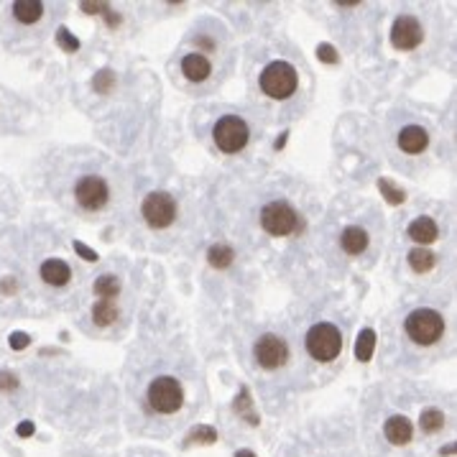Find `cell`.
<instances>
[{
    "label": "cell",
    "instance_id": "35",
    "mask_svg": "<svg viewBox=\"0 0 457 457\" xmlns=\"http://www.w3.org/2000/svg\"><path fill=\"white\" fill-rule=\"evenodd\" d=\"M236 457H256L253 452H248V450H240V452H236Z\"/></svg>",
    "mask_w": 457,
    "mask_h": 457
},
{
    "label": "cell",
    "instance_id": "31",
    "mask_svg": "<svg viewBox=\"0 0 457 457\" xmlns=\"http://www.w3.org/2000/svg\"><path fill=\"white\" fill-rule=\"evenodd\" d=\"M28 345V335H23V332H13L11 335V348L13 350H23Z\"/></svg>",
    "mask_w": 457,
    "mask_h": 457
},
{
    "label": "cell",
    "instance_id": "21",
    "mask_svg": "<svg viewBox=\"0 0 457 457\" xmlns=\"http://www.w3.org/2000/svg\"><path fill=\"white\" fill-rule=\"evenodd\" d=\"M207 261L212 269H228L230 263L236 261V253H233V248L230 245H222V243H217V245H212L207 253Z\"/></svg>",
    "mask_w": 457,
    "mask_h": 457
},
{
    "label": "cell",
    "instance_id": "18",
    "mask_svg": "<svg viewBox=\"0 0 457 457\" xmlns=\"http://www.w3.org/2000/svg\"><path fill=\"white\" fill-rule=\"evenodd\" d=\"M118 304L110 302V299H102V302H95L92 307V319L95 324H100V327H108V324H113L115 319H118Z\"/></svg>",
    "mask_w": 457,
    "mask_h": 457
},
{
    "label": "cell",
    "instance_id": "27",
    "mask_svg": "<svg viewBox=\"0 0 457 457\" xmlns=\"http://www.w3.org/2000/svg\"><path fill=\"white\" fill-rule=\"evenodd\" d=\"M16 389H18V378L13 373H8V370H3L0 373V391H16Z\"/></svg>",
    "mask_w": 457,
    "mask_h": 457
},
{
    "label": "cell",
    "instance_id": "7",
    "mask_svg": "<svg viewBox=\"0 0 457 457\" xmlns=\"http://www.w3.org/2000/svg\"><path fill=\"white\" fill-rule=\"evenodd\" d=\"M141 212L148 228L164 230L176 220V200L169 192H151L143 200Z\"/></svg>",
    "mask_w": 457,
    "mask_h": 457
},
{
    "label": "cell",
    "instance_id": "17",
    "mask_svg": "<svg viewBox=\"0 0 457 457\" xmlns=\"http://www.w3.org/2000/svg\"><path fill=\"white\" fill-rule=\"evenodd\" d=\"M13 16L16 20L31 26V23H36L44 16V6H41L39 0H18V3H13Z\"/></svg>",
    "mask_w": 457,
    "mask_h": 457
},
{
    "label": "cell",
    "instance_id": "9",
    "mask_svg": "<svg viewBox=\"0 0 457 457\" xmlns=\"http://www.w3.org/2000/svg\"><path fill=\"white\" fill-rule=\"evenodd\" d=\"M253 355H256V363L266 370H276L281 368L286 360H289V345L284 343L279 335H261L256 340V348H253Z\"/></svg>",
    "mask_w": 457,
    "mask_h": 457
},
{
    "label": "cell",
    "instance_id": "23",
    "mask_svg": "<svg viewBox=\"0 0 457 457\" xmlns=\"http://www.w3.org/2000/svg\"><path fill=\"white\" fill-rule=\"evenodd\" d=\"M422 429L427 432V434H432V432H439L444 424V414L439 409H424L422 411Z\"/></svg>",
    "mask_w": 457,
    "mask_h": 457
},
{
    "label": "cell",
    "instance_id": "16",
    "mask_svg": "<svg viewBox=\"0 0 457 457\" xmlns=\"http://www.w3.org/2000/svg\"><path fill=\"white\" fill-rule=\"evenodd\" d=\"M386 432V439H389L391 444H409L411 442V434H414V427H411V422L406 417H391L389 422H386L384 427Z\"/></svg>",
    "mask_w": 457,
    "mask_h": 457
},
{
    "label": "cell",
    "instance_id": "11",
    "mask_svg": "<svg viewBox=\"0 0 457 457\" xmlns=\"http://www.w3.org/2000/svg\"><path fill=\"white\" fill-rule=\"evenodd\" d=\"M429 146V133L422 128V126H406V128L398 133V148L403 154H422Z\"/></svg>",
    "mask_w": 457,
    "mask_h": 457
},
{
    "label": "cell",
    "instance_id": "13",
    "mask_svg": "<svg viewBox=\"0 0 457 457\" xmlns=\"http://www.w3.org/2000/svg\"><path fill=\"white\" fill-rule=\"evenodd\" d=\"M182 72L189 82H205L212 72V64L205 54H187L182 59Z\"/></svg>",
    "mask_w": 457,
    "mask_h": 457
},
{
    "label": "cell",
    "instance_id": "6",
    "mask_svg": "<svg viewBox=\"0 0 457 457\" xmlns=\"http://www.w3.org/2000/svg\"><path fill=\"white\" fill-rule=\"evenodd\" d=\"M299 215L296 209L291 207L289 202H269L266 207L261 209V228L274 238H284V236H291L299 230Z\"/></svg>",
    "mask_w": 457,
    "mask_h": 457
},
{
    "label": "cell",
    "instance_id": "5",
    "mask_svg": "<svg viewBox=\"0 0 457 457\" xmlns=\"http://www.w3.org/2000/svg\"><path fill=\"white\" fill-rule=\"evenodd\" d=\"M212 138H215V146L220 148L222 154H238V151L248 146V123L238 118V115H225V118H220L215 123Z\"/></svg>",
    "mask_w": 457,
    "mask_h": 457
},
{
    "label": "cell",
    "instance_id": "10",
    "mask_svg": "<svg viewBox=\"0 0 457 457\" xmlns=\"http://www.w3.org/2000/svg\"><path fill=\"white\" fill-rule=\"evenodd\" d=\"M424 41V28L414 16H398L391 26V44L398 51H409V49H417Z\"/></svg>",
    "mask_w": 457,
    "mask_h": 457
},
{
    "label": "cell",
    "instance_id": "30",
    "mask_svg": "<svg viewBox=\"0 0 457 457\" xmlns=\"http://www.w3.org/2000/svg\"><path fill=\"white\" fill-rule=\"evenodd\" d=\"M215 429H209V427H202V429H197L192 434V439H200V442H215Z\"/></svg>",
    "mask_w": 457,
    "mask_h": 457
},
{
    "label": "cell",
    "instance_id": "8",
    "mask_svg": "<svg viewBox=\"0 0 457 457\" xmlns=\"http://www.w3.org/2000/svg\"><path fill=\"white\" fill-rule=\"evenodd\" d=\"M74 200L80 205L82 209H87V212H97L108 205L110 200V189L105 184L102 176H82L80 182L74 184Z\"/></svg>",
    "mask_w": 457,
    "mask_h": 457
},
{
    "label": "cell",
    "instance_id": "12",
    "mask_svg": "<svg viewBox=\"0 0 457 457\" xmlns=\"http://www.w3.org/2000/svg\"><path fill=\"white\" fill-rule=\"evenodd\" d=\"M41 279L49 286H67L69 279H72V271L61 258H49V261L41 263Z\"/></svg>",
    "mask_w": 457,
    "mask_h": 457
},
{
    "label": "cell",
    "instance_id": "34",
    "mask_svg": "<svg viewBox=\"0 0 457 457\" xmlns=\"http://www.w3.org/2000/svg\"><path fill=\"white\" fill-rule=\"evenodd\" d=\"M0 289L6 291V294L16 291V289H18V286H16V279H3V284H0Z\"/></svg>",
    "mask_w": 457,
    "mask_h": 457
},
{
    "label": "cell",
    "instance_id": "15",
    "mask_svg": "<svg viewBox=\"0 0 457 457\" xmlns=\"http://www.w3.org/2000/svg\"><path fill=\"white\" fill-rule=\"evenodd\" d=\"M368 233H365L363 228H358V225H350V228L343 230V236H340V245H343L345 253H350V256H360V253H365V248H368Z\"/></svg>",
    "mask_w": 457,
    "mask_h": 457
},
{
    "label": "cell",
    "instance_id": "29",
    "mask_svg": "<svg viewBox=\"0 0 457 457\" xmlns=\"http://www.w3.org/2000/svg\"><path fill=\"white\" fill-rule=\"evenodd\" d=\"M74 250H77V253H80L82 258H85V261H97V253H95L92 248H87V245H85V243H80V240H74Z\"/></svg>",
    "mask_w": 457,
    "mask_h": 457
},
{
    "label": "cell",
    "instance_id": "32",
    "mask_svg": "<svg viewBox=\"0 0 457 457\" xmlns=\"http://www.w3.org/2000/svg\"><path fill=\"white\" fill-rule=\"evenodd\" d=\"M82 11H87V13H100V11H108V6L105 3H82Z\"/></svg>",
    "mask_w": 457,
    "mask_h": 457
},
{
    "label": "cell",
    "instance_id": "2",
    "mask_svg": "<svg viewBox=\"0 0 457 457\" xmlns=\"http://www.w3.org/2000/svg\"><path fill=\"white\" fill-rule=\"evenodd\" d=\"M258 82H261V90L269 95L271 100H286L299 87V74L289 61H271L269 67L261 72Z\"/></svg>",
    "mask_w": 457,
    "mask_h": 457
},
{
    "label": "cell",
    "instance_id": "19",
    "mask_svg": "<svg viewBox=\"0 0 457 457\" xmlns=\"http://www.w3.org/2000/svg\"><path fill=\"white\" fill-rule=\"evenodd\" d=\"M409 266L417 274H427V271H432L434 269V263H437V258H434V253L432 250H427V248H414V250H409Z\"/></svg>",
    "mask_w": 457,
    "mask_h": 457
},
{
    "label": "cell",
    "instance_id": "4",
    "mask_svg": "<svg viewBox=\"0 0 457 457\" xmlns=\"http://www.w3.org/2000/svg\"><path fill=\"white\" fill-rule=\"evenodd\" d=\"M146 398L151 403V409L159 411V414H174V411L182 409L184 403L182 384L171 376H159L148 384Z\"/></svg>",
    "mask_w": 457,
    "mask_h": 457
},
{
    "label": "cell",
    "instance_id": "1",
    "mask_svg": "<svg viewBox=\"0 0 457 457\" xmlns=\"http://www.w3.org/2000/svg\"><path fill=\"white\" fill-rule=\"evenodd\" d=\"M304 345H307V353L315 358L317 363H329L343 350V335H340V329L335 324L317 322L312 324L307 337H304Z\"/></svg>",
    "mask_w": 457,
    "mask_h": 457
},
{
    "label": "cell",
    "instance_id": "33",
    "mask_svg": "<svg viewBox=\"0 0 457 457\" xmlns=\"http://www.w3.org/2000/svg\"><path fill=\"white\" fill-rule=\"evenodd\" d=\"M16 432H18V437H31V434H34V424H31V422H23Z\"/></svg>",
    "mask_w": 457,
    "mask_h": 457
},
{
    "label": "cell",
    "instance_id": "26",
    "mask_svg": "<svg viewBox=\"0 0 457 457\" xmlns=\"http://www.w3.org/2000/svg\"><path fill=\"white\" fill-rule=\"evenodd\" d=\"M113 74L108 72V69H105V72H100L97 74V80H95V90H97V92H110V87H113Z\"/></svg>",
    "mask_w": 457,
    "mask_h": 457
},
{
    "label": "cell",
    "instance_id": "28",
    "mask_svg": "<svg viewBox=\"0 0 457 457\" xmlns=\"http://www.w3.org/2000/svg\"><path fill=\"white\" fill-rule=\"evenodd\" d=\"M317 54H319V59H322V61H327V64H335V61H337V51L329 47V44H319Z\"/></svg>",
    "mask_w": 457,
    "mask_h": 457
},
{
    "label": "cell",
    "instance_id": "25",
    "mask_svg": "<svg viewBox=\"0 0 457 457\" xmlns=\"http://www.w3.org/2000/svg\"><path fill=\"white\" fill-rule=\"evenodd\" d=\"M56 41H59V47L64 49V51H77V49H80V41H77L72 34H69V28H59Z\"/></svg>",
    "mask_w": 457,
    "mask_h": 457
},
{
    "label": "cell",
    "instance_id": "14",
    "mask_svg": "<svg viewBox=\"0 0 457 457\" xmlns=\"http://www.w3.org/2000/svg\"><path fill=\"white\" fill-rule=\"evenodd\" d=\"M437 236H439L437 222L432 220V217L422 215V217H417V220H411V225H409V238H411L414 243H419V245H429V243L437 240Z\"/></svg>",
    "mask_w": 457,
    "mask_h": 457
},
{
    "label": "cell",
    "instance_id": "3",
    "mask_svg": "<svg viewBox=\"0 0 457 457\" xmlns=\"http://www.w3.org/2000/svg\"><path fill=\"white\" fill-rule=\"evenodd\" d=\"M406 335L417 345H434L444 335V317L434 310H414L403 322Z\"/></svg>",
    "mask_w": 457,
    "mask_h": 457
},
{
    "label": "cell",
    "instance_id": "20",
    "mask_svg": "<svg viewBox=\"0 0 457 457\" xmlns=\"http://www.w3.org/2000/svg\"><path fill=\"white\" fill-rule=\"evenodd\" d=\"M95 294L100 296V299H115V296L121 294V279L113 274H105L100 276L97 281H95Z\"/></svg>",
    "mask_w": 457,
    "mask_h": 457
},
{
    "label": "cell",
    "instance_id": "24",
    "mask_svg": "<svg viewBox=\"0 0 457 457\" xmlns=\"http://www.w3.org/2000/svg\"><path fill=\"white\" fill-rule=\"evenodd\" d=\"M378 189L384 192V197L391 202V205H401V202L406 200V195H403L401 189L394 187V184H391L389 179H381V182H378Z\"/></svg>",
    "mask_w": 457,
    "mask_h": 457
},
{
    "label": "cell",
    "instance_id": "22",
    "mask_svg": "<svg viewBox=\"0 0 457 457\" xmlns=\"http://www.w3.org/2000/svg\"><path fill=\"white\" fill-rule=\"evenodd\" d=\"M373 348H376V332L373 329H363L360 335H358V343H355V355L358 360H370L373 355Z\"/></svg>",
    "mask_w": 457,
    "mask_h": 457
}]
</instances>
